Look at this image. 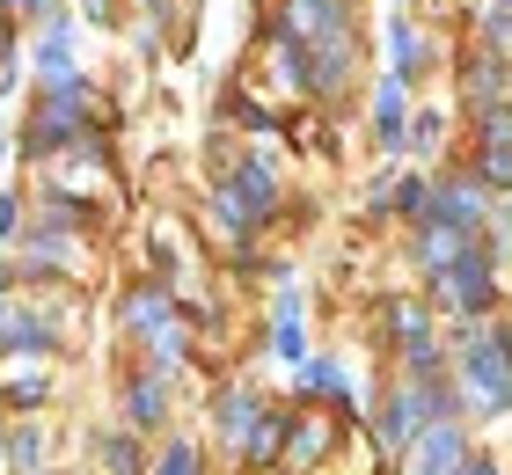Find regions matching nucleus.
I'll use <instances>...</instances> for the list:
<instances>
[{
  "mask_svg": "<svg viewBox=\"0 0 512 475\" xmlns=\"http://www.w3.org/2000/svg\"><path fill=\"white\" fill-rule=\"evenodd\" d=\"M125 424L139 439L147 432H161L169 424V373H154V366H139V373H125Z\"/></svg>",
  "mask_w": 512,
  "mask_h": 475,
  "instance_id": "9b49d317",
  "label": "nucleus"
},
{
  "mask_svg": "<svg viewBox=\"0 0 512 475\" xmlns=\"http://www.w3.org/2000/svg\"><path fill=\"white\" fill-rule=\"evenodd\" d=\"M300 395H330V402H352V373L337 359H300Z\"/></svg>",
  "mask_w": 512,
  "mask_h": 475,
  "instance_id": "5701e85b",
  "label": "nucleus"
},
{
  "mask_svg": "<svg viewBox=\"0 0 512 475\" xmlns=\"http://www.w3.org/2000/svg\"><path fill=\"white\" fill-rule=\"evenodd\" d=\"M103 125H110V103H103L81 74H74V81H52V88H37V103H30L22 154H30V161H52V154H66V147H81V139H96Z\"/></svg>",
  "mask_w": 512,
  "mask_h": 475,
  "instance_id": "f03ea898",
  "label": "nucleus"
},
{
  "mask_svg": "<svg viewBox=\"0 0 512 475\" xmlns=\"http://www.w3.org/2000/svg\"><path fill=\"white\" fill-rule=\"evenodd\" d=\"M439 220H454V227H491L498 220V190L483 183L476 169H439Z\"/></svg>",
  "mask_w": 512,
  "mask_h": 475,
  "instance_id": "39448f33",
  "label": "nucleus"
},
{
  "mask_svg": "<svg viewBox=\"0 0 512 475\" xmlns=\"http://www.w3.org/2000/svg\"><path fill=\"white\" fill-rule=\"evenodd\" d=\"M15 234H22V198L0 190V242H15Z\"/></svg>",
  "mask_w": 512,
  "mask_h": 475,
  "instance_id": "2f4dec72",
  "label": "nucleus"
},
{
  "mask_svg": "<svg viewBox=\"0 0 512 475\" xmlns=\"http://www.w3.org/2000/svg\"><path fill=\"white\" fill-rule=\"evenodd\" d=\"M461 475H505V468H498L491 454H469V461H461Z\"/></svg>",
  "mask_w": 512,
  "mask_h": 475,
  "instance_id": "f704fd0d",
  "label": "nucleus"
},
{
  "mask_svg": "<svg viewBox=\"0 0 512 475\" xmlns=\"http://www.w3.org/2000/svg\"><path fill=\"white\" fill-rule=\"evenodd\" d=\"M227 110H235V125H249V132H278V110L256 103V95H227Z\"/></svg>",
  "mask_w": 512,
  "mask_h": 475,
  "instance_id": "c756f323",
  "label": "nucleus"
},
{
  "mask_svg": "<svg viewBox=\"0 0 512 475\" xmlns=\"http://www.w3.org/2000/svg\"><path fill=\"white\" fill-rule=\"evenodd\" d=\"M74 8L96 22V30H110V22H118V0H74Z\"/></svg>",
  "mask_w": 512,
  "mask_h": 475,
  "instance_id": "473e14b6",
  "label": "nucleus"
},
{
  "mask_svg": "<svg viewBox=\"0 0 512 475\" xmlns=\"http://www.w3.org/2000/svg\"><path fill=\"white\" fill-rule=\"evenodd\" d=\"M118 322H125V337H154L161 322H176V293L161 278L132 285V293H118Z\"/></svg>",
  "mask_w": 512,
  "mask_h": 475,
  "instance_id": "f8f14e48",
  "label": "nucleus"
},
{
  "mask_svg": "<svg viewBox=\"0 0 512 475\" xmlns=\"http://www.w3.org/2000/svg\"><path fill=\"white\" fill-rule=\"evenodd\" d=\"M432 307L439 315H454V322H476V315H498V256L491 249H469V256H454L447 271H432Z\"/></svg>",
  "mask_w": 512,
  "mask_h": 475,
  "instance_id": "7ed1b4c3",
  "label": "nucleus"
},
{
  "mask_svg": "<svg viewBox=\"0 0 512 475\" xmlns=\"http://www.w3.org/2000/svg\"><path fill=\"white\" fill-rule=\"evenodd\" d=\"M52 344H59L52 322H44L30 300H0V359H8V351H52Z\"/></svg>",
  "mask_w": 512,
  "mask_h": 475,
  "instance_id": "2eb2a0df",
  "label": "nucleus"
},
{
  "mask_svg": "<svg viewBox=\"0 0 512 475\" xmlns=\"http://www.w3.org/2000/svg\"><path fill=\"white\" fill-rule=\"evenodd\" d=\"M403 132H410V81L403 74H381L374 81V147L388 161H403Z\"/></svg>",
  "mask_w": 512,
  "mask_h": 475,
  "instance_id": "1a4fd4ad",
  "label": "nucleus"
},
{
  "mask_svg": "<svg viewBox=\"0 0 512 475\" xmlns=\"http://www.w3.org/2000/svg\"><path fill=\"white\" fill-rule=\"evenodd\" d=\"M147 475H205L198 439H169V446H161V461H147Z\"/></svg>",
  "mask_w": 512,
  "mask_h": 475,
  "instance_id": "cd10ccee",
  "label": "nucleus"
},
{
  "mask_svg": "<svg viewBox=\"0 0 512 475\" xmlns=\"http://www.w3.org/2000/svg\"><path fill=\"white\" fill-rule=\"evenodd\" d=\"M388 74H403L410 88L432 74V44L417 37V15H410V8H395V15H388Z\"/></svg>",
  "mask_w": 512,
  "mask_h": 475,
  "instance_id": "ddd939ff",
  "label": "nucleus"
},
{
  "mask_svg": "<svg viewBox=\"0 0 512 475\" xmlns=\"http://www.w3.org/2000/svg\"><path fill=\"white\" fill-rule=\"evenodd\" d=\"M439 147H447V110H432V103H410L403 154H439Z\"/></svg>",
  "mask_w": 512,
  "mask_h": 475,
  "instance_id": "4be33fe9",
  "label": "nucleus"
},
{
  "mask_svg": "<svg viewBox=\"0 0 512 475\" xmlns=\"http://www.w3.org/2000/svg\"><path fill=\"white\" fill-rule=\"evenodd\" d=\"M8 461H15V475H44V432L37 424H8Z\"/></svg>",
  "mask_w": 512,
  "mask_h": 475,
  "instance_id": "393cba45",
  "label": "nucleus"
},
{
  "mask_svg": "<svg viewBox=\"0 0 512 475\" xmlns=\"http://www.w3.org/2000/svg\"><path fill=\"white\" fill-rule=\"evenodd\" d=\"M388 205H395V161H388L374 183H366V212H388Z\"/></svg>",
  "mask_w": 512,
  "mask_h": 475,
  "instance_id": "7c9ffc66",
  "label": "nucleus"
},
{
  "mask_svg": "<svg viewBox=\"0 0 512 475\" xmlns=\"http://www.w3.org/2000/svg\"><path fill=\"white\" fill-rule=\"evenodd\" d=\"M352 0H278V15H271V30H286L293 44H315V37H330V30H352Z\"/></svg>",
  "mask_w": 512,
  "mask_h": 475,
  "instance_id": "6e6552de",
  "label": "nucleus"
},
{
  "mask_svg": "<svg viewBox=\"0 0 512 475\" xmlns=\"http://www.w3.org/2000/svg\"><path fill=\"white\" fill-rule=\"evenodd\" d=\"M337 446V424L322 417V410H308L300 424H286V446H278V468H293V475H308L322 454Z\"/></svg>",
  "mask_w": 512,
  "mask_h": 475,
  "instance_id": "4468645a",
  "label": "nucleus"
},
{
  "mask_svg": "<svg viewBox=\"0 0 512 475\" xmlns=\"http://www.w3.org/2000/svg\"><path fill=\"white\" fill-rule=\"evenodd\" d=\"M469 169L505 198V190H512V147H476V154H469Z\"/></svg>",
  "mask_w": 512,
  "mask_h": 475,
  "instance_id": "c85d7f7f",
  "label": "nucleus"
},
{
  "mask_svg": "<svg viewBox=\"0 0 512 475\" xmlns=\"http://www.w3.org/2000/svg\"><path fill=\"white\" fill-rule=\"evenodd\" d=\"M271 359H286V366L308 359V337H300V293H278V315H271Z\"/></svg>",
  "mask_w": 512,
  "mask_h": 475,
  "instance_id": "412c9836",
  "label": "nucleus"
},
{
  "mask_svg": "<svg viewBox=\"0 0 512 475\" xmlns=\"http://www.w3.org/2000/svg\"><path fill=\"white\" fill-rule=\"evenodd\" d=\"M286 424H293V410H271V402H264V410L249 417L242 446H235L242 468H271V461H278V446H286Z\"/></svg>",
  "mask_w": 512,
  "mask_h": 475,
  "instance_id": "a211bd4d",
  "label": "nucleus"
},
{
  "mask_svg": "<svg viewBox=\"0 0 512 475\" xmlns=\"http://www.w3.org/2000/svg\"><path fill=\"white\" fill-rule=\"evenodd\" d=\"M132 8H139V15H154V22H169V15L183 8V0H132Z\"/></svg>",
  "mask_w": 512,
  "mask_h": 475,
  "instance_id": "72a5a7b5",
  "label": "nucleus"
},
{
  "mask_svg": "<svg viewBox=\"0 0 512 475\" xmlns=\"http://www.w3.org/2000/svg\"><path fill=\"white\" fill-rule=\"evenodd\" d=\"M0 366H8L0 373V402L8 410H37L44 402V351H8Z\"/></svg>",
  "mask_w": 512,
  "mask_h": 475,
  "instance_id": "f3484780",
  "label": "nucleus"
},
{
  "mask_svg": "<svg viewBox=\"0 0 512 475\" xmlns=\"http://www.w3.org/2000/svg\"><path fill=\"white\" fill-rule=\"evenodd\" d=\"M469 117H476V147H512V95H505V103L469 110Z\"/></svg>",
  "mask_w": 512,
  "mask_h": 475,
  "instance_id": "bb28decb",
  "label": "nucleus"
},
{
  "mask_svg": "<svg viewBox=\"0 0 512 475\" xmlns=\"http://www.w3.org/2000/svg\"><path fill=\"white\" fill-rule=\"evenodd\" d=\"M476 44L512 52V8H505V0H476Z\"/></svg>",
  "mask_w": 512,
  "mask_h": 475,
  "instance_id": "a878e982",
  "label": "nucleus"
},
{
  "mask_svg": "<svg viewBox=\"0 0 512 475\" xmlns=\"http://www.w3.org/2000/svg\"><path fill=\"white\" fill-rule=\"evenodd\" d=\"M74 74H81V59H74V22L52 15V22H44V37H37V88L74 81Z\"/></svg>",
  "mask_w": 512,
  "mask_h": 475,
  "instance_id": "dca6fc26",
  "label": "nucleus"
},
{
  "mask_svg": "<svg viewBox=\"0 0 512 475\" xmlns=\"http://www.w3.org/2000/svg\"><path fill=\"white\" fill-rule=\"evenodd\" d=\"M256 410H264V402H256L249 388H227V395L213 402V424H220V439H227V446H242V432H249V417H256Z\"/></svg>",
  "mask_w": 512,
  "mask_h": 475,
  "instance_id": "b1692460",
  "label": "nucleus"
},
{
  "mask_svg": "<svg viewBox=\"0 0 512 475\" xmlns=\"http://www.w3.org/2000/svg\"><path fill=\"white\" fill-rule=\"evenodd\" d=\"M454 95H461V110L505 103V95H512V59L498 52V44H469V59H461V81H454Z\"/></svg>",
  "mask_w": 512,
  "mask_h": 475,
  "instance_id": "423d86ee",
  "label": "nucleus"
},
{
  "mask_svg": "<svg viewBox=\"0 0 512 475\" xmlns=\"http://www.w3.org/2000/svg\"><path fill=\"white\" fill-rule=\"evenodd\" d=\"M395 461H403V475H461V461H469V432H461V417H425Z\"/></svg>",
  "mask_w": 512,
  "mask_h": 475,
  "instance_id": "20e7f679",
  "label": "nucleus"
},
{
  "mask_svg": "<svg viewBox=\"0 0 512 475\" xmlns=\"http://www.w3.org/2000/svg\"><path fill=\"white\" fill-rule=\"evenodd\" d=\"M454 402L469 417H505L512 410V322L476 315L461 322V351H454Z\"/></svg>",
  "mask_w": 512,
  "mask_h": 475,
  "instance_id": "f257e3e1",
  "label": "nucleus"
},
{
  "mask_svg": "<svg viewBox=\"0 0 512 475\" xmlns=\"http://www.w3.org/2000/svg\"><path fill=\"white\" fill-rule=\"evenodd\" d=\"M469 249H483V234H476V227H454V220H439V212L410 227V264L425 271V278H432V271H447L454 256H469Z\"/></svg>",
  "mask_w": 512,
  "mask_h": 475,
  "instance_id": "0eeeda50",
  "label": "nucleus"
},
{
  "mask_svg": "<svg viewBox=\"0 0 512 475\" xmlns=\"http://www.w3.org/2000/svg\"><path fill=\"white\" fill-rule=\"evenodd\" d=\"M96 461H103V475H147V439H139L132 424L96 432Z\"/></svg>",
  "mask_w": 512,
  "mask_h": 475,
  "instance_id": "aec40b11",
  "label": "nucleus"
},
{
  "mask_svg": "<svg viewBox=\"0 0 512 475\" xmlns=\"http://www.w3.org/2000/svg\"><path fill=\"white\" fill-rule=\"evenodd\" d=\"M220 183H227V190H235V198H242V205L256 212V227H264L271 212L286 205V183H278V169H271L264 154H249V161H235V169H227Z\"/></svg>",
  "mask_w": 512,
  "mask_h": 475,
  "instance_id": "9d476101",
  "label": "nucleus"
},
{
  "mask_svg": "<svg viewBox=\"0 0 512 475\" xmlns=\"http://www.w3.org/2000/svg\"><path fill=\"white\" fill-rule=\"evenodd\" d=\"M352 8H359V0H352Z\"/></svg>",
  "mask_w": 512,
  "mask_h": 475,
  "instance_id": "c9c22d12",
  "label": "nucleus"
},
{
  "mask_svg": "<svg viewBox=\"0 0 512 475\" xmlns=\"http://www.w3.org/2000/svg\"><path fill=\"white\" fill-rule=\"evenodd\" d=\"M388 212H403V220H432L439 212V169H395V205Z\"/></svg>",
  "mask_w": 512,
  "mask_h": 475,
  "instance_id": "6ab92c4d",
  "label": "nucleus"
}]
</instances>
